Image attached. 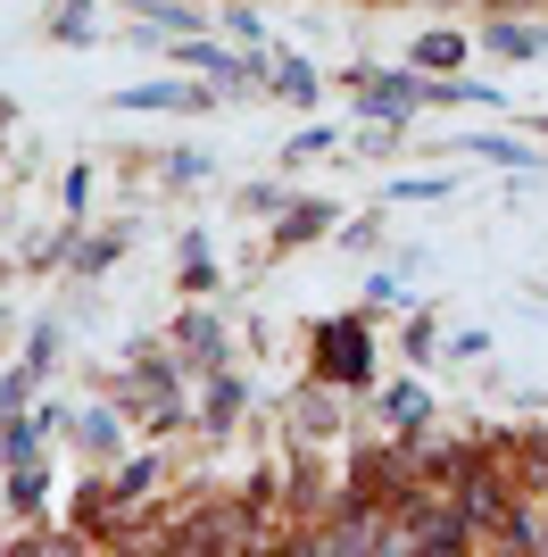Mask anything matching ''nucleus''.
<instances>
[{"instance_id": "1", "label": "nucleus", "mask_w": 548, "mask_h": 557, "mask_svg": "<svg viewBox=\"0 0 548 557\" xmlns=\"http://www.w3.org/2000/svg\"><path fill=\"white\" fill-rule=\"evenodd\" d=\"M365 358H374V349H365V333H349V325H324V383H365Z\"/></svg>"}, {"instance_id": "2", "label": "nucleus", "mask_w": 548, "mask_h": 557, "mask_svg": "<svg viewBox=\"0 0 548 557\" xmlns=\"http://www.w3.org/2000/svg\"><path fill=\"white\" fill-rule=\"evenodd\" d=\"M349 84H358V92H365V109H374V116H390V125H399V116H408L415 109V100H424V84H399V75H349Z\"/></svg>"}, {"instance_id": "3", "label": "nucleus", "mask_w": 548, "mask_h": 557, "mask_svg": "<svg viewBox=\"0 0 548 557\" xmlns=\"http://www.w3.org/2000/svg\"><path fill=\"white\" fill-rule=\"evenodd\" d=\"M457 59H465V42H457V34H424V42H415V67H424V75H449Z\"/></svg>"}, {"instance_id": "4", "label": "nucleus", "mask_w": 548, "mask_h": 557, "mask_svg": "<svg viewBox=\"0 0 548 557\" xmlns=\"http://www.w3.org/2000/svg\"><path fill=\"white\" fill-rule=\"evenodd\" d=\"M183 59H191L200 75H216V84H250V67H241V59H225V50H208V42H191Z\"/></svg>"}, {"instance_id": "5", "label": "nucleus", "mask_w": 548, "mask_h": 557, "mask_svg": "<svg viewBox=\"0 0 548 557\" xmlns=\"http://www.w3.org/2000/svg\"><path fill=\"white\" fill-rule=\"evenodd\" d=\"M75 442L109 458V449H116V417H109V408H84V417H75Z\"/></svg>"}, {"instance_id": "6", "label": "nucleus", "mask_w": 548, "mask_h": 557, "mask_svg": "<svg viewBox=\"0 0 548 557\" xmlns=\"http://www.w3.org/2000/svg\"><path fill=\"white\" fill-rule=\"evenodd\" d=\"M241 417V374H216L208 383V424H233Z\"/></svg>"}, {"instance_id": "7", "label": "nucleus", "mask_w": 548, "mask_h": 557, "mask_svg": "<svg viewBox=\"0 0 548 557\" xmlns=\"http://www.w3.org/2000/svg\"><path fill=\"white\" fill-rule=\"evenodd\" d=\"M490 50L499 59H540V34L532 25H490Z\"/></svg>"}, {"instance_id": "8", "label": "nucleus", "mask_w": 548, "mask_h": 557, "mask_svg": "<svg viewBox=\"0 0 548 557\" xmlns=\"http://www.w3.org/2000/svg\"><path fill=\"white\" fill-rule=\"evenodd\" d=\"M125 109H200V92H175V84H141V92H125Z\"/></svg>"}, {"instance_id": "9", "label": "nucleus", "mask_w": 548, "mask_h": 557, "mask_svg": "<svg viewBox=\"0 0 548 557\" xmlns=\"http://www.w3.org/2000/svg\"><path fill=\"white\" fill-rule=\"evenodd\" d=\"M274 84H283V92H291V100H316V75L299 67V59H283V67H274Z\"/></svg>"}, {"instance_id": "10", "label": "nucleus", "mask_w": 548, "mask_h": 557, "mask_svg": "<svg viewBox=\"0 0 548 557\" xmlns=\"http://www.w3.org/2000/svg\"><path fill=\"white\" fill-rule=\"evenodd\" d=\"M134 17H159V25H191V9H175V0H134Z\"/></svg>"}]
</instances>
